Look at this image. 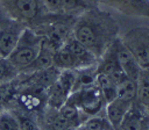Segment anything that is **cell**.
<instances>
[{
    "instance_id": "obj_1",
    "label": "cell",
    "mask_w": 149,
    "mask_h": 130,
    "mask_svg": "<svg viewBox=\"0 0 149 130\" xmlns=\"http://www.w3.org/2000/svg\"><path fill=\"white\" fill-rule=\"evenodd\" d=\"M72 36L100 59L116 38L118 24L108 13L90 8L73 23Z\"/></svg>"
},
{
    "instance_id": "obj_2",
    "label": "cell",
    "mask_w": 149,
    "mask_h": 130,
    "mask_svg": "<svg viewBox=\"0 0 149 130\" xmlns=\"http://www.w3.org/2000/svg\"><path fill=\"white\" fill-rule=\"evenodd\" d=\"M43 36L31 28H23L17 43L7 59L16 67L19 73L26 68L38 55Z\"/></svg>"
},
{
    "instance_id": "obj_3",
    "label": "cell",
    "mask_w": 149,
    "mask_h": 130,
    "mask_svg": "<svg viewBox=\"0 0 149 130\" xmlns=\"http://www.w3.org/2000/svg\"><path fill=\"white\" fill-rule=\"evenodd\" d=\"M66 102L74 106L80 113L87 115L88 117L98 115L102 106L106 104L99 88L95 85L73 91L69 95Z\"/></svg>"
},
{
    "instance_id": "obj_4",
    "label": "cell",
    "mask_w": 149,
    "mask_h": 130,
    "mask_svg": "<svg viewBox=\"0 0 149 130\" xmlns=\"http://www.w3.org/2000/svg\"><path fill=\"white\" fill-rule=\"evenodd\" d=\"M122 43L132 52L141 68H146L149 63V28H134L122 38Z\"/></svg>"
},
{
    "instance_id": "obj_5",
    "label": "cell",
    "mask_w": 149,
    "mask_h": 130,
    "mask_svg": "<svg viewBox=\"0 0 149 130\" xmlns=\"http://www.w3.org/2000/svg\"><path fill=\"white\" fill-rule=\"evenodd\" d=\"M41 6L38 0H7L6 2L10 15L21 21L35 20L41 12Z\"/></svg>"
},
{
    "instance_id": "obj_6",
    "label": "cell",
    "mask_w": 149,
    "mask_h": 130,
    "mask_svg": "<svg viewBox=\"0 0 149 130\" xmlns=\"http://www.w3.org/2000/svg\"><path fill=\"white\" fill-rule=\"evenodd\" d=\"M63 46H65L71 53V56L73 57L74 63H76V70L93 66L98 64L99 62V59L84 44H81L78 39H76L72 35L66 39Z\"/></svg>"
},
{
    "instance_id": "obj_7",
    "label": "cell",
    "mask_w": 149,
    "mask_h": 130,
    "mask_svg": "<svg viewBox=\"0 0 149 130\" xmlns=\"http://www.w3.org/2000/svg\"><path fill=\"white\" fill-rule=\"evenodd\" d=\"M114 46H115V52H116V58L118 62L122 68V71L126 73V75L133 80L137 81L139 73H140V65L132 55V52L126 48V45L122 43L121 38L116 37L114 39Z\"/></svg>"
},
{
    "instance_id": "obj_8",
    "label": "cell",
    "mask_w": 149,
    "mask_h": 130,
    "mask_svg": "<svg viewBox=\"0 0 149 130\" xmlns=\"http://www.w3.org/2000/svg\"><path fill=\"white\" fill-rule=\"evenodd\" d=\"M41 35L45 38L49 46L54 51H57L64 45L66 39L72 35V28H70L66 22L57 21L49 26L47 32Z\"/></svg>"
},
{
    "instance_id": "obj_9",
    "label": "cell",
    "mask_w": 149,
    "mask_h": 130,
    "mask_svg": "<svg viewBox=\"0 0 149 130\" xmlns=\"http://www.w3.org/2000/svg\"><path fill=\"white\" fill-rule=\"evenodd\" d=\"M54 53H55V51L49 46L45 38L43 37L41 50H40L37 57L26 68H23L20 73L30 74V73H34V72H37V71H41V70H44V68L51 66L54 63Z\"/></svg>"
},
{
    "instance_id": "obj_10",
    "label": "cell",
    "mask_w": 149,
    "mask_h": 130,
    "mask_svg": "<svg viewBox=\"0 0 149 130\" xmlns=\"http://www.w3.org/2000/svg\"><path fill=\"white\" fill-rule=\"evenodd\" d=\"M23 28L19 26H9L0 29V57L7 58L14 50L20 34Z\"/></svg>"
},
{
    "instance_id": "obj_11",
    "label": "cell",
    "mask_w": 149,
    "mask_h": 130,
    "mask_svg": "<svg viewBox=\"0 0 149 130\" xmlns=\"http://www.w3.org/2000/svg\"><path fill=\"white\" fill-rule=\"evenodd\" d=\"M132 104L133 102L122 100L120 98H115L113 101L106 103V117L115 130H118L125 114Z\"/></svg>"
},
{
    "instance_id": "obj_12",
    "label": "cell",
    "mask_w": 149,
    "mask_h": 130,
    "mask_svg": "<svg viewBox=\"0 0 149 130\" xmlns=\"http://www.w3.org/2000/svg\"><path fill=\"white\" fill-rule=\"evenodd\" d=\"M143 121H144V116L142 111L133 102V104L125 114L118 130H141L143 125Z\"/></svg>"
},
{
    "instance_id": "obj_13",
    "label": "cell",
    "mask_w": 149,
    "mask_h": 130,
    "mask_svg": "<svg viewBox=\"0 0 149 130\" xmlns=\"http://www.w3.org/2000/svg\"><path fill=\"white\" fill-rule=\"evenodd\" d=\"M69 93L58 84L57 79L56 81L47 89V102L48 106L58 110L61 107H63L65 104V102L68 101L69 98Z\"/></svg>"
},
{
    "instance_id": "obj_14",
    "label": "cell",
    "mask_w": 149,
    "mask_h": 130,
    "mask_svg": "<svg viewBox=\"0 0 149 130\" xmlns=\"http://www.w3.org/2000/svg\"><path fill=\"white\" fill-rule=\"evenodd\" d=\"M95 86L99 88L106 103L113 101L116 98V85L107 74L97 72Z\"/></svg>"
},
{
    "instance_id": "obj_15",
    "label": "cell",
    "mask_w": 149,
    "mask_h": 130,
    "mask_svg": "<svg viewBox=\"0 0 149 130\" xmlns=\"http://www.w3.org/2000/svg\"><path fill=\"white\" fill-rule=\"evenodd\" d=\"M137 89H139L137 81L127 78L116 86V98L134 102V100L137 98Z\"/></svg>"
},
{
    "instance_id": "obj_16",
    "label": "cell",
    "mask_w": 149,
    "mask_h": 130,
    "mask_svg": "<svg viewBox=\"0 0 149 130\" xmlns=\"http://www.w3.org/2000/svg\"><path fill=\"white\" fill-rule=\"evenodd\" d=\"M78 128L83 130H115L106 116H98V115L88 117Z\"/></svg>"
},
{
    "instance_id": "obj_17",
    "label": "cell",
    "mask_w": 149,
    "mask_h": 130,
    "mask_svg": "<svg viewBox=\"0 0 149 130\" xmlns=\"http://www.w3.org/2000/svg\"><path fill=\"white\" fill-rule=\"evenodd\" d=\"M19 74L16 67L7 59L0 57V85L8 84L13 81Z\"/></svg>"
},
{
    "instance_id": "obj_18",
    "label": "cell",
    "mask_w": 149,
    "mask_h": 130,
    "mask_svg": "<svg viewBox=\"0 0 149 130\" xmlns=\"http://www.w3.org/2000/svg\"><path fill=\"white\" fill-rule=\"evenodd\" d=\"M87 9L90 7L85 0H62V13L64 14L80 15Z\"/></svg>"
},
{
    "instance_id": "obj_19",
    "label": "cell",
    "mask_w": 149,
    "mask_h": 130,
    "mask_svg": "<svg viewBox=\"0 0 149 130\" xmlns=\"http://www.w3.org/2000/svg\"><path fill=\"white\" fill-rule=\"evenodd\" d=\"M13 114L15 115V117L19 122L20 130H41L38 123L29 114L23 113L21 110H15V111H13Z\"/></svg>"
},
{
    "instance_id": "obj_20",
    "label": "cell",
    "mask_w": 149,
    "mask_h": 130,
    "mask_svg": "<svg viewBox=\"0 0 149 130\" xmlns=\"http://www.w3.org/2000/svg\"><path fill=\"white\" fill-rule=\"evenodd\" d=\"M0 130H20L15 115L10 111H0Z\"/></svg>"
},
{
    "instance_id": "obj_21",
    "label": "cell",
    "mask_w": 149,
    "mask_h": 130,
    "mask_svg": "<svg viewBox=\"0 0 149 130\" xmlns=\"http://www.w3.org/2000/svg\"><path fill=\"white\" fill-rule=\"evenodd\" d=\"M114 8H116L118 10L125 13V14H129V15H137L136 8L133 5L132 0H107Z\"/></svg>"
},
{
    "instance_id": "obj_22",
    "label": "cell",
    "mask_w": 149,
    "mask_h": 130,
    "mask_svg": "<svg viewBox=\"0 0 149 130\" xmlns=\"http://www.w3.org/2000/svg\"><path fill=\"white\" fill-rule=\"evenodd\" d=\"M41 3L49 13H62V0H41Z\"/></svg>"
},
{
    "instance_id": "obj_23",
    "label": "cell",
    "mask_w": 149,
    "mask_h": 130,
    "mask_svg": "<svg viewBox=\"0 0 149 130\" xmlns=\"http://www.w3.org/2000/svg\"><path fill=\"white\" fill-rule=\"evenodd\" d=\"M136 8L137 15L149 17V0H132Z\"/></svg>"
},
{
    "instance_id": "obj_24",
    "label": "cell",
    "mask_w": 149,
    "mask_h": 130,
    "mask_svg": "<svg viewBox=\"0 0 149 130\" xmlns=\"http://www.w3.org/2000/svg\"><path fill=\"white\" fill-rule=\"evenodd\" d=\"M137 98H139V100H140L142 106L149 107V84H147V85H139Z\"/></svg>"
},
{
    "instance_id": "obj_25",
    "label": "cell",
    "mask_w": 149,
    "mask_h": 130,
    "mask_svg": "<svg viewBox=\"0 0 149 130\" xmlns=\"http://www.w3.org/2000/svg\"><path fill=\"white\" fill-rule=\"evenodd\" d=\"M8 85H9V82L5 84V85H0V111H2L5 102L12 95V92H10V88L8 87Z\"/></svg>"
},
{
    "instance_id": "obj_26",
    "label": "cell",
    "mask_w": 149,
    "mask_h": 130,
    "mask_svg": "<svg viewBox=\"0 0 149 130\" xmlns=\"http://www.w3.org/2000/svg\"><path fill=\"white\" fill-rule=\"evenodd\" d=\"M146 68H148V70H149V63H148V65H147V67H146Z\"/></svg>"
},
{
    "instance_id": "obj_27",
    "label": "cell",
    "mask_w": 149,
    "mask_h": 130,
    "mask_svg": "<svg viewBox=\"0 0 149 130\" xmlns=\"http://www.w3.org/2000/svg\"><path fill=\"white\" fill-rule=\"evenodd\" d=\"M146 130H149V127H148V128H147V129H146Z\"/></svg>"
}]
</instances>
